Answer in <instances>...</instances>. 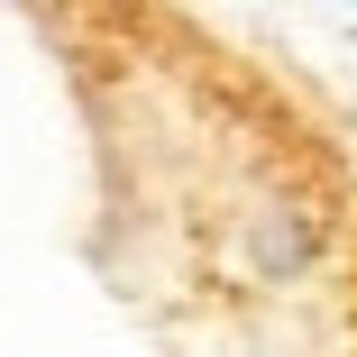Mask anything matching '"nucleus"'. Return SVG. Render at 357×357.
<instances>
[]
</instances>
